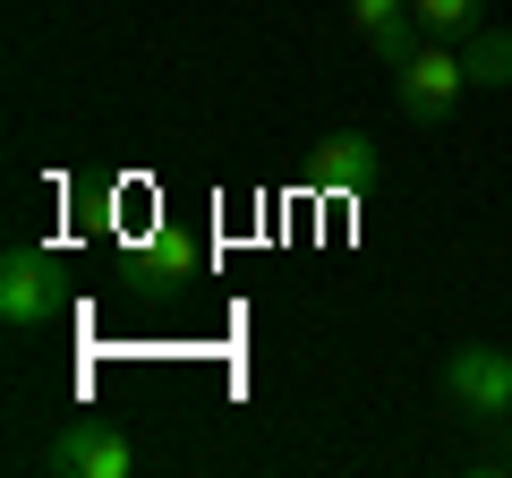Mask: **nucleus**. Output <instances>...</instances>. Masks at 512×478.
Listing matches in <instances>:
<instances>
[{
	"instance_id": "obj_6",
	"label": "nucleus",
	"mask_w": 512,
	"mask_h": 478,
	"mask_svg": "<svg viewBox=\"0 0 512 478\" xmlns=\"http://www.w3.org/2000/svg\"><path fill=\"white\" fill-rule=\"evenodd\" d=\"M308 180L325 188V197H359V188L376 180V137L367 129H333L325 146L308 154Z\"/></svg>"
},
{
	"instance_id": "obj_5",
	"label": "nucleus",
	"mask_w": 512,
	"mask_h": 478,
	"mask_svg": "<svg viewBox=\"0 0 512 478\" xmlns=\"http://www.w3.org/2000/svg\"><path fill=\"white\" fill-rule=\"evenodd\" d=\"M205 274V248L188 231H154L137 257H128V291L137 299H171V291H188V282Z\"/></svg>"
},
{
	"instance_id": "obj_7",
	"label": "nucleus",
	"mask_w": 512,
	"mask_h": 478,
	"mask_svg": "<svg viewBox=\"0 0 512 478\" xmlns=\"http://www.w3.org/2000/svg\"><path fill=\"white\" fill-rule=\"evenodd\" d=\"M350 26L376 43L384 69H402V60L427 43V26H419V9H410V0H350Z\"/></svg>"
},
{
	"instance_id": "obj_1",
	"label": "nucleus",
	"mask_w": 512,
	"mask_h": 478,
	"mask_svg": "<svg viewBox=\"0 0 512 478\" xmlns=\"http://www.w3.org/2000/svg\"><path fill=\"white\" fill-rule=\"evenodd\" d=\"M461 86H470V69H461V43H444V35H427L419 52L393 69V103H402L410 129H444L453 103H461Z\"/></svg>"
},
{
	"instance_id": "obj_4",
	"label": "nucleus",
	"mask_w": 512,
	"mask_h": 478,
	"mask_svg": "<svg viewBox=\"0 0 512 478\" xmlns=\"http://www.w3.org/2000/svg\"><path fill=\"white\" fill-rule=\"evenodd\" d=\"M444 402L470 410V419H512V350L470 342L444 359Z\"/></svg>"
},
{
	"instance_id": "obj_8",
	"label": "nucleus",
	"mask_w": 512,
	"mask_h": 478,
	"mask_svg": "<svg viewBox=\"0 0 512 478\" xmlns=\"http://www.w3.org/2000/svg\"><path fill=\"white\" fill-rule=\"evenodd\" d=\"M461 69H470V86H512V35H495V26H478V35H461Z\"/></svg>"
},
{
	"instance_id": "obj_2",
	"label": "nucleus",
	"mask_w": 512,
	"mask_h": 478,
	"mask_svg": "<svg viewBox=\"0 0 512 478\" xmlns=\"http://www.w3.org/2000/svg\"><path fill=\"white\" fill-rule=\"evenodd\" d=\"M60 308H69V291H60L52 257H43V248H9V257H0V325L43 333V325H60Z\"/></svg>"
},
{
	"instance_id": "obj_3",
	"label": "nucleus",
	"mask_w": 512,
	"mask_h": 478,
	"mask_svg": "<svg viewBox=\"0 0 512 478\" xmlns=\"http://www.w3.org/2000/svg\"><path fill=\"white\" fill-rule=\"evenodd\" d=\"M43 470L52 478H128L137 470V444L111 419H69L52 444H43Z\"/></svg>"
},
{
	"instance_id": "obj_9",
	"label": "nucleus",
	"mask_w": 512,
	"mask_h": 478,
	"mask_svg": "<svg viewBox=\"0 0 512 478\" xmlns=\"http://www.w3.org/2000/svg\"><path fill=\"white\" fill-rule=\"evenodd\" d=\"M410 9H419V26H427V35L461 43V35H478V9H487V0H410Z\"/></svg>"
}]
</instances>
